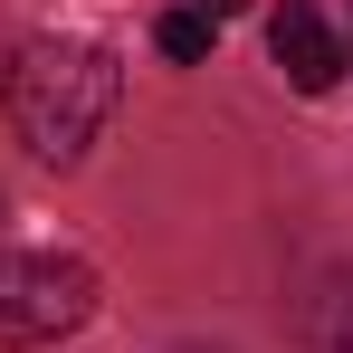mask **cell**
I'll return each instance as SVG.
<instances>
[{
  "label": "cell",
  "mask_w": 353,
  "mask_h": 353,
  "mask_svg": "<svg viewBox=\"0 0 353 353\" xmlns=\"http://www.w3.org/2000/svg\"><path fill=\"white\" fill-rule=\"evenodd\" d=\"M115 96H124V77L96 39H29L19 67H10V124L58 172L96 153V134L115 124Z\"/></svg>",
  "instance_id": "obj_1"
},
{
  "label": "cell",
  "mask_w": 353,
  "mask_h": 353,
  "mask_svg": "<svg viewBox=\"0 0 353 353\" xmlns=\"http://www.w3.org/2000/svg\"><path fill=\"white\" fill-rule=\"evenodd\" d=\"M96 315V268L67 258V248H19L0 258V344L29 353V344H58Z\"/></svg>",
  "instance_id": "obj_2"
},
{
  "label": "cell",
  "mask_w": 353,
  "mask_h": 353,
  "mask_svg": "<svg viewBox=\"0 0 353 353\" xmlns=\"http://www.w3.org/2000/svg\"><path fill=\"white\" fill-rule=\"evenodd\" d=\"M268 58L287 67L296 96H334V86H344V67H353L344 39H334V19H325L315 0H287V10L268 19Z\"/></svg>",
  "instance_id": "obj_3"
},
{
  "label": "cell",
  "mask_w": 353,
  "mask_h": 353,
  "mask_svg": "<svg viewBox=\"0 0 353 353\" xmlns=\"http://www.w3.org/2000/svg\"><path fill=\"white\" fill-rule=\"evenodd\" d=\"M210 29H220L210 10H163V19H153V48L181 58V67H201V58H210Z\"/></svg>",
  "instance_id": "obj_4"
},
{
  "label": "cell",
  "mask_w": 353,
  "mask_h": 353,
  "mask_svg": "<svg viewBox=\"0 0 353 353\" xmlns=\"http://www.w3.org/2000/svg\"><path fill=\"white\" fill-rule=\"evenodd\" d=\"M201 10H210V19H230V10H248V0H201Z\"/></svg>",
  "instance_id": "obj_5"
}]
</instances>
